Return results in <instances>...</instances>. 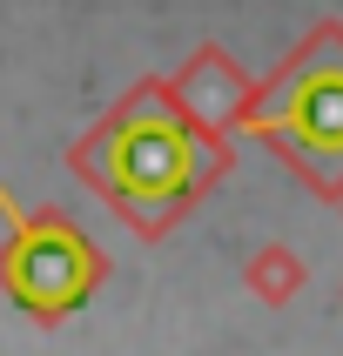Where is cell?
Wrapping results in <instances>:
<instances>
[{"mask_svg":"<svg viewBox=\"0 0 343 356\" xmlns=\"http://www.w3.org/2000/svg\"><path fill=\"white\" fill-rule=\"evenodd\" d=\"M74 168L88 188L115 202L135 236H168L222 175H229V141H209L175 108L168 81H141L95 121V135L74 148Z\"/></svg>","mask_w":343,"mask_h":356,"instance_id":"1","label":"cell"},{"mask_svg":"<svg viewBox=\"0 0 343 356\" xmlns=\"http://www.w3.org/2000/svg\"><path fill=\"white\" fill-rule=\"evenodd\" d=\"M236 135L276 141L303 188L343 202V20H323L262 88H249Z\"/></svg>","mask_w":343,"mask_h":356,"instance_id":"2","label":"cell"},{"mask_svg":"<svg viewBox=\"0 0 343 356\" xmlns=\"http://www.w3.org/2000/svg\"><path fill=\"white\" fill-rule=\"evenodd\" d=\"M0 209L14 216V236H7V249H0V289H7L34 323H67L81 302L101 289L108 256H101L61 209L20 216L7 195H0Z\"/></svg>","mask_w":343,"mask_h":356,"instance_id":"3","label":"cell"},{"mask_svg":"<svg viewBox=\"0 0 343 356\" xmlns=\"http://www.w3.org/2000/svg\"><path fill=\"white\" fill-rule=\"evenodd\" d=\"M249 88H256V81L242 74L222 47H196V54H189V67L168 81L175 108L196 121L209 141H229V135H236V115H242V101H249Z\"/></svg>","mask_w":343,"mask_h":356,"instance_id":"4","label":"cell"},{"mask_svg":"<svg viewBox=\"0 0 343 356\" xmlns=\"http://www.w3.org/2000/svg\"><path fill=\"white\" fill-rule=\"evenodd\" d=\"M242 282H249V296H256V302L282 309V302L310 282V269H303V256L289 249V242H262L256 256H249V269H242Z\"/></svg>","mask_w":343,"mask_h":356,"instance_id":"5","label":"cell"},{"mask_svg":"<svg viewBox=\"0 0 343 356\" xmlns=\"http://www.w3.org/2000/svg\"><path fill=\"white\" fill-rule=\"evenodd\" d=\"M337 209H343V202H337Z\"/></svg>","mask_w":343,"mask_h":356,"instance_id":"6","label":"cell"}]
</instances>
